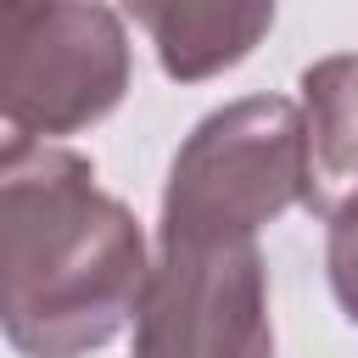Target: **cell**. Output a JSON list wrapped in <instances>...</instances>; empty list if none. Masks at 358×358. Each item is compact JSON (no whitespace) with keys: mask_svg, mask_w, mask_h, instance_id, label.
I'll list each match as a JSON object with an SVG mask.
<instances>
[{"mask_svg":"<svg viewBox=\"0 0 358 358\" xmlns=\"http://www.w3.org/2000/svg\"><path fill=\"white\" fill-rule=\"evenodd\" d=\"M324 268H330V291H336L341 313L358 324V196H352V201H341V207L330 213Z\"/></svg>","mask_w":358,"mask_h":358,"instance_id":"52a82bcc","label":"cell"},{"mask_svg":"<svg viewBox=\"0 0 358 358\" xmlns=\"http://www.w3.org/2000/svg\"><path fill=\"white\" fill-rule=\"evenodd\" d=\"M302 207V106L246 95L207 112L173 151L157 241H257Z\"/></svg>","mask_w":358,"mask_h":358,"instance_id":"3957f363","label":"cell"},{"mask_svg":"<svg viewBox=\"0 0 358 358\" xmlns=\"http://www.w3.org/2000/svg\"><path fill=\"white\" fill-rule=\"evenodd\" d=\"M145 235L90 157L39 145L0 168V336L22 358H84L140 308Z\"/></svg>","mask_w":358,"mask_h":358,"instance_id":"6da1fadb","label":"cell"},{"mask_svg":"<svg viewBox=\"0 0 358 358\" xmlns=\"http://www.w3.org/2000/svg\"><path fill=\"white\" fill-rule=\"evenodd\" d=\"M280 0H123V11L157 45V62L179 84L241 67L274 28Z\"/></svg>","mask_w":358,"mask_h":358,"instance_id":"5b68a950","label":"cell"},{"mask_svg":"<svg viewBox=\"0 0 358 358\" xmlns=\"http://www.w3.org/2000/svg\"><path fill=\"white\" fill-rule=\"evenodd\" d=\"M129 358H274L257 241H157Z\"/></svg>","mask_w":358,"mask_h":358,"instance_id":"277c9868","label":"cell"},{"mask_svg":"<svg viewBox=\"0 0 358 358\" xmlns=\"http://www.w3.org/2000/svg\"><path fill=\"white\" fill-rule=\"evenodd\" d=\"M358 196V56H324L302 73V207L330 218Z\"/></svg>","mask_w":358,"mask_h":358,"instance_id":"8992f818","label":"cell"},{"mask_svg":"<svg viewBox=\"0 0 358 358\" xmlns=\"http://www.w3.org/2000/svg\"><path fill=\"white\" fill-rule=\"evenodd\" d=\"M134 62L106 0H0V168L117 112Z\"/></svg>","mask_w":358,"mask_h":358,"instance_id":"7a4b0ae2","label":"cell"}]
</instances>
